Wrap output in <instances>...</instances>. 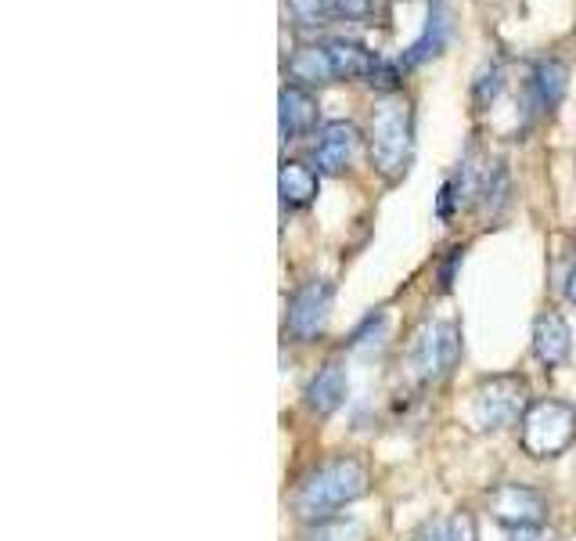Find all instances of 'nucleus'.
<instances>
[{"label":"nucleus","mask_w":576,"mask_h":541,"mask_svg":"<svg viewBox=\"0 0 576 541\" xmlns=\"http://www.w3.org/2000/svg\"><path fill=\"white\" fill-rule=\"evenodd\" d=\"M364 491H367V469L361 458L335 455L313 473H307L303 484H299L292 495V509L299 520L324 523V520H332L339 509L356 502Z\"/></svg>","instance_id":"nucleus-1"},{"label":"nucleus","mask_w":576,"mask_h":541,"mask_svg":"<svg viewBox=\"0 0 576 541\" xmlns=\"http://www.w3.org/2000/svg\"><path fill=\"white\" fill-rule=\"evenodd\" d=\"M367 141H372V162L382 178H401L410 162V145H415V116H410V102L404 94L393 91L375 102Z\"/></svg>","instance_id":"nucleus-2"},{"label":"nucleus","mask_w":576,"mask_h":541,"mask_svg":"<svg viewBox=\"0 0 576 541\" xmlns=\"http://www.w3.org/2000/svg\"><path fill=\"white\" fill-rule=\"evenodd\" d=\"M461 358V329L450 318H425L407 347V369L418 383H440Z\"/></svg>","instance_id":"nucleus-3"},{"label":"nucleus","mask_w":576,"mask_h":541,"mask_svg":"<svg viewBox=\"0 0 576 541\" xmlns=\"http://www.w3.org/2000/svg\"><path fill=\"white\" fill-rule=\"evenodd\" d=\"M576 441V409L569 401L541 397L533 401L523 423H519V444L530 458H555Z\"/></svg>","instance_id":"nucleus-4"},{"label":"nucleus","mask_w":576,"mask_h":541,"mask_svg":"<svg viewBox=\"0 0 576 541\" xmlns=\"http://www.w3.org/2000/svg\"><path fill=\"white\" fill-rule=\"evenodd\" d=\"M530 404L533 401H530L526 379L493 375V379H483V383L472 390L469 423H472V429H483V433L509 429L515 423H523V415H526Z\"/></svg>","instance_id":"nucleus-5"},{"label":"nucleus","mask_w":576,"mask_h":541,"mask_svg":"<svg viewBox=\"0 0 576 541\" xmlns=\"http://www.w3.org/2000/svg\"><path fill=\"white\" fill-rule=\"evenodd\" d=\"M328 318H332V286L324 278L303 282L288 300V332L299 343H310L324 332Z\"/></svg>","instance_id":"nucleus-6"},{"label":"nucleus","mask_w":576,"mask_h":541,"mask_svg":"<svg viewBox=\"0 0 576 541\" xmlns=\"http://www.w3.org/2000/svg\"><path fill=\"white\" fill-rule=\"evenodd\" d=\"M490 517L504 527H526V523H544L547 517V498L537 487L526 484H498L487 498Z\"/></svg>","instance_id":"nucleus-7"},{"label":"nucleus","mask_w":576,"mask_h":541,"mask_svg":"<svg viewBox=\"0 0 576 541\" xmlns=\"http://www.w3.org/2000/svg\"><path fill=\"white\" fill-rule=\"evenodd\" d=\"M356 148H361V130H356L350 119H332L318 130V141H313V162H318L321 173H342L353 162Z\"/></svg>","instance_id":"nucleus-8"},{"label":"nucleus","mask_w":576,"mask_h":541,"mask_svg":"<svg viewBox=\"0 0 576 541\" xmlns=\"http://www.w3.org/2000/svg\"><path fill=\"white\" fill-rule=\"evenodd\" d=\"M569 350H573V332H569L566 318L547 310V315L533 321V354H537L541 364L555 369V364L569 358Z\"/></svg>","instance_id":"nucleus-9"},{"label":"nucleus","mask_w":576,"mask_h":541,"mask_svg":"<svg viewBox=\"0 0 576 541\" xmlns=\"http://www.w3.org/2000/svg\"><path fill=\"white\" fill-rule=\"evenodd\" d=\"M566 87H569V65L562 59H544L533 65L530 102L537 113H552V108H558V102L566 98Z\"/></svg>","instance_id":"nucleus-10"},{"label":"nucleus","mask_w":576,"mask_h":541,"mask_svg":"<svg viewBox=\"0 0 576 541\" xmlns=\"http://www.w3.org/2000/svg\"><path fill=\"white\" fill-rule=\"evenodd\" d=\"M318 127V98L307 87L288 84L281 91V138L296 141Z\"/></svg>","instance_id":"nucleus-11"},{"label":"nucleus","mask_w":576,"mask_h":541,"mask_svg":"<svg viewBox=\"0 0 576 541\" xmlns=\"http://www.w3.org/2000/svg\"><path fill=\"white\" fill-rule=\"evenodd\" d=\"M324 47H328V59H332L335 79H372V73L382 62L375 51H367L364 44H356V40L332 36L324 40Z\"/></svg>","instance_id":"nucleus-12"},{"label":"nucleus","mask_w":576,"mask_h":541,"mask_svg":"<svg viewBox=\"0 0 576 541\" xmlns=\"http://www.w3.org/2000/svg\"><path fill=\"white\" fill-rule=\"evenodd\" d=\"M346 390H350V379L346 369L339 361H328L324 369H318V375L310 379L307 386V409L313 415H332L342 401H346Z\"/></svg>","instance_id":"nucleus-13"},{"label":"nucleus","mask_w":576,"mask_h":541,"mask_svg":"<svg viewBox=\"0 0 576 541\" xmlns=\"http://www.w3.org/2000/svg\"><path fill=\"white\" fill-rule=\"evenodd\" d=\"M288 76L296 79V87L335 84V70H332V59H328V47L324 44H303V47H296L292 59H288Z\"/></svg>","instance_id":"nucleus-14"},{"label":"nucleus","mask_w":576,"mask_h":541,"mask_svg":"<svg viewBox=\"0 0 576 541\" xmlns=\"http://www.w3.org/2000/svg\"><path fill=\"white\" fill-rule=\"evenodd\" d=\"M278 192H281L285 210H303L313 202V195H318V173H313L307 162L288 159V162H281Z\"/></svg>","instance_id":"nucleus-15"},{"label":"nucleus","mask_w":576,"mask_h":541,"mask_svg":"<svg viewBox=\"0 0 576 541\" xmlns=\"http://www.w3.org/2000/svg\"><path fill=\"white\" fill-rule=\"evenodd\" d=\"M410 541H476V523L465 512H450V517L425 520Z\"/></svg>","instance_id":"nucleus-16"},{"label":"nucleus","mask_w":576,"mask_h":541,"mask_svg":"<svg viewBox=\"0 0 576 541\" xmlns=\"http://www.w3.org/2000/svg\"><path fill=\"white\" fill-rule=\"evenodd\" d=\"M447 15H444V8H436V11H429V22H425V30H422V36L415 40V47H410V54H407V62H422V59H429V54H436L444 47V40H447Z\"/></svg>","instance_id":"nucleus-17"},{"label":"nucleus","mask_w":576,"mask_h":541,"mask_svg":"<svg viewBox=\"0 0 576 541\" xmlns=\"http://www.w3.org/2000/svg\"><path fill=\"white\" fill-rule=\"evenodd\" d=\"M479 195H483V206L490 213L509 202V173H504L501 162H493V167L483 173V188H479Z\"/></svg>","instance_id":"nucleus-18"},{"label":"nucleus","mask_w":576,"mask_h":541,"mask_svg":"<svg viewBox=\"0 0 576 541\" xmlns=\"http://www.w3.org/2000/svg\"><path fill=\"white\" fill-rule=\"evenodd\" d=\"M307 541H364V527L356 520H324L313 527Z\"/></svg>","instance_id":"nucleus-19"},{"label":"nucleus","mask_w":576,"mask_h":541,"mask_svg":"<svg viewBox=\"0 0 576 541\" xmlns=\"http://www.w3.org/2000/svg\"><path fill=\"white\" fill-rule=\"evenodd\" d=\"M288 15H292L303 30H313V25H324L328 15V0H285Z\"/></svg>","instance_id":"nucleus-20"},{"label":"nucleus","mask_w":576,"mask_h":541,"mask_svg":"<svg viewBox=\"0 0 576 541\" xmlns=\"http://www.w3.org/2000/svg\"><path fill=\"white\" fill-rule=\"evenodd\" d=\"M501 87H504L501 70H498V65H490V70L479 73L476 87H472V98H476V105H487V102H493V98H498V94H501Z\"/></svg>","instance_id":"nucleus-21"},{"label":"nucleus","mask_w":576,"mask_h":541,"mask_svg":"<svg viewBox=\"0 0 576 541\" xmlns=\"http://www.w3.org/2000/svg\"><path fill=\"white\" fill-rule=\"evenodd\" d=\"M382 336H386V315H372L361 329L353 332V350H364L367 343H382Z\"/></svg>","instance_id":"nucleus-22"},{"label":"nucleus","mask_w":576,"mask_h":541,"mask_svg":"<svg viewBox=\"0 0 576 541\" xmlns=\"http://www.w3.org/2000/svg\"><path fill=\"white\" fill-rule=\"evenodd\" d=\"M328 11L346 22H361L372 15V0H328Z\"/></svg>","instance_id":"nucleus-23"},{"label":"nucleus","mask_w":576,"mask_h":541,"mask_svg":"<svg viewBox=\"0 0 576 541\" xmlns=\"http://www.w3.org/2000/svg\"><path fill=\"white\" fill-rule=\"evenodd\" d=\"M509 541H558V538L544 523H526V527H509Z\"/></svg>","instance_id":"nucleus-24"},{"label":"nucleus","mask_w":576,"mask_h":541,"mask_svg":"<svg viewBox=\"0 0 576 541\" xmlns=\"http://www.w3.org/2000/svg\"><path fill=\"white\" fill-rule=\"evenodd\" d=\"M367 84L378 87V91H393V87H396V65L378 62V70L372 73V79H367Z\"/></svg>","instance_id":"nucleus-25"},{"label":"nucleus","mask_w":576,"mask_h":541,"mask_svg":"<svg viewBox=\"0 0 576 541\" xmlns=\"http://www.w3.org/2000/svg\"><path fill=\"white\" fill-rule=\"evenodd\" d=\"M566 296L576 304V264H573V270H569V278H566Z\"/></svg>","instance_id":"nucleus-26"}]
</instances>
